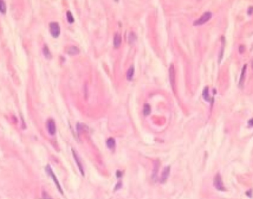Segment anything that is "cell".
Masks as SVG:
<instances>
[{"instance_id": "obj_24", "label": "cell", "mask_w": 253, "mask_h": 199, "mask_svg": "<svg viewBox=\"0 0 253 199\" xmlns=\"http://www.w3.org/2000/svg\"><path fill=\"white\" fill-rule=\"evenodd\" d=\"M249 15H252V13H253V7H249L248 9V11H247Z\"/></svg>"}, {"instance_id": "obj_2", "label": "cell", "mask_w": 253, "mask_h": 199, "mask_svg": "<svg viewBox=\"0 0 253 199\" xmlns=\"http://www.w3.org/2000/svg\"><path fill=\"white\" fill-rule=\"evenodd\" d=\"M50 31L51 34L53 38H58L60 35V26L59 23L56 22H52L50 23Z\"/></svg>"}, {"instance_id": "obj_18", "label": "cell", "mask_w": 253, "mask_h": 199, "mask_svg": "<svg viewBox=\"0 0 253 199\" xmlns=\"http://www.w3.org/2000/svg\"><path fill=\"white\" fill-rule=\"evenodd\" d=\"M66 16H67V19L68 23H73V22H74V18H73V15H72V13L70 11H68L67 12Z\"/></svg>"}, {"instance_id": "obj_26", "label": "cell", "mask_w": 253, "mask_h": 199, "mask_svg": "<svg viewBox=\"0 0 253 199\" xmlns=\"http://www.w3.org/2000/svg\"><path fill=\"white\" fill-rule=\"evenodd\" d=\"M246 194H247V195L248 196V197L252 198V190H249V191H247Z\"/></svg>"}, {"instance_id": "obj_6", "label": "cell", "mask_w": 253, "mask_h": 199, "mask_svg": "<svg viewBox=\"0 0 253 199\" xmlns=\"http://www.w3.org/2000/svg\"><path fill=\"white\" fill-rule=\"evenodd\" d=\"M72 153H73V158H74L75 161H76V164H77V166H78V167H79V171H80L81 174H82V176H84V168H83L82 164L81 161H80V159H79V156H78L77 153L76 152V151H75L74 149H72Z\"/></svg>"}, {"instance_id": "obj_9", "label": "cell", "mask_w": 253, "mask_h": 199, "mask_svg": "<svg viewBox=\"0 0 253 199\" xmlns=\"http://www.w3.org/2000/svg\"><path fill=\"white\" fill-rule=\"evenodd\" d=\"M66 52L67 53V54H69V55H71V56H74V55H76V54H79L80 51H79V49L77 48V47H76V46H70V47H68V48H67Z\"/></svg>"}, {"instance_id": "obj_22", "label": "cell", "mask_w": 253, "mask_h": 199, "mask_svg": "<svg viewBox=\"0 0 253 199\" xmlns=\"http://www.w3.org/2000/svg\"><path fill=\"white\" fill-rule=\"evenodd\" d=\"M42 198L43 199H53L52 198H51V196H50L48 194V193L44 191V190H43L42 191Z\"/></svg>"}, {"instance_id": "obj_27", "label": "cell", "mask_w": 253, "mask_h": 199, "mask_svg": "<svg viewBox=\"0 0 253 199\" xmlns=\"http://www.w3.org/2000/svg\"><path fill=\"white\" fill-rule=\"evenodd\" d=\"M122 172L121 171H117L116 172V175H117V178H121L122 176Z\"/></svg>"}, {"instance_id": "obj_15", "label": "cell", "mask_w": 253, "mask_h": 199, "mask_svg": "<svg viewBox=\"0 0 253 199\" xmlns=\"http://www.w3.org/2000/svg\"><path fill=\"white\" fill-rule=\"evenodd\" d=\"M43 54H44V57H45L46 58H48V59H51V51H50L49 48H48V45H44V47H43Z\"/></svg>"}, {"instance_id": "obj_28", "label": "cell", "mask_w": 253, "mask_h": 199, "mask_svg": "<svg viewBox=\"0 0 253 199\" xmlns=\"http://www.w3.org/2000/svg\"><path fill=\"white\" fill-rule=\"evenodd\" d=\"M252 69H253V61H252Z\"/></svg>"}, {"instance_id": "obj_7", "label": "cell", "mask_w": 253, "mask_h": 199, "mask_svg": "<svg viewBox=\"0 0 253 199\" xmlns=\"http://www.w3.org/2000/svg\"><path fill=\"white\" fill-rule=\"evenodd\" d=\"M169 173H170V166H166V167L164 169L163 172H162L161 179H160L161 183H165V182L167 181L168 177H169Z\"/></svg>"}, {"instance_id": "obj_4", "label": "cell", "mask_w": 253, "mask_h": 199, "mask_svg": "<svg viewBox=\"0 0 253 199\" xmlns=\"http://www.w3.org/2000/svg\"><path fill=\"white\" fill-rule=\"evenodd\" d=\"M46 172H48V175H49L50 176H51V178H52V179H53V180L54 183H55L56 186H57V189L59 190V191L60 192L61 194L63 195V190H62V187H61L60 183H59V181H58L57 178H56V175H55V174H54V172H53L52 169H51V166H50V165H48V166H46Z\"/></svg>"}, {"instance_id": "obj_8", "label": "cell", "mask_w": 253, "mask_h": 199, "mask_svg": "<svg viewBox=\"0 0 253 199\" xmlns=\"http://www.w3.org/2000/svg\"><path fill=\"white\" fill-rule=\"evenodd\" d=\"M169 80H170V83L172 85V87H174L175 86V79H176V72H175V68L173 65H171L169 66Z\"/></svg>"}, {"instance_id": "obj_25", "label": "cell", "mask_w": 253, "mask_h": 199, "mask_svg": "<svg viewBox=\"0 0 253 199\" xmlns=\"http://www.w3.org/2000/svg\"><path fill=\"white\" fill-rule=\"evenodd\" d=\"M248 125L249 127H253V118H252L248 121Z\"/></svg>"}, {"instance_id": "obj_19", "label": "cell", "mask_w": 253, "mask_h": 199, "mask_svg": "<svg viewBox=\"0 0 253 199\" xmlns=\"http://www.w3.org/2000/svg\"><path fill=\"white\" fill-rule=\"evenodd\" d=\"M128 38H129V42H130V44H133L135 40H136V34H135L133 32H131L130 35H129Z\"/></svg>"}, {"instance_id": "obj_1", "label": "cell", "mask_w": 253, "mask_h": 199, "mask_svg": "<svg viewBox=\"0 0 253 199\" xmlns=\"http://www.w3.org/2000/svg\"><path fill=\"white\" fill-rule=\"evenodd\" d=\"M213 185L215 189L218 190V191L224 192L226 190L224 185L223 183V181H222L221 175L220 173H217L215 178H214Z\"/></svg>"}, {"instance_id": "obj_16", "label": "cell", "mask_w": 253, "mask_h": 199, "mask_svg": "<svg viewBox=\"0 0 253 199\" xmlns=\"http://www.w3.org/2000/svg\"><path fill=\"white\" fill-rule=\"evenodd\" d=\"M151 112V108L150 106L148 103H145L144 105V108H143V114L144 116H148Z\"/></svg>"}, {"instance_id": "obj_11", "label": "cell", "mask_w": 253, "mask_h": 199, "mask_svg": "<svg viewBox=\"0 0 253 199\" xmlns=\"http://www.w3.org/2000/svg\"><path fill=\"white\" fill-rule=\"evenodd\" d=\"M106 144L110 149H114L115 147H116V140H115L114 138H112V137H110V138H108V140H107Z\"/></svg>"}, {"instance_id": "obj_20", "label": "cell", "mask_w": 253, "mask_h": 199, "mask_svg": "<svg viewBox=\"0 0 253 199\" xmlns=\"http://www.w3.org/2000/svg\"><path fill=\"white\" fill-rule=\"evenodd\" d=\"M76 127H77L78 132H81L82 131L85 130L84 127H86V126H84V125L82 124V123H77V125H76Z\"/></svg>"}, {"instance_id": "obj_5", "label": "cell", "mask_w": 253, "mask_h": 199, "mask_svg": "<svg viewBox=\"0 0 253 199\" xmlns=\"http://www.w3.org/2000/svg\"><path fill=\"white\" fill-rule=\"evenodd\" d=\"M47 129H48V132H49V134L51 135H54L56 132V123L53 119H49L47 122Z\"/></svg>"}, {"instance_id": "obj_17", "label": "cell", "mask_w": 253, "mask_h": 199, "mask_svg": "<svg viewBox=\"0 0 253 199\" xmlns=\"http://www.w3.org/2000/svg\"><path fill=\"white\" fill-rule=\"evenodd\" d=\"M0 13L2 14L6 13V4L2 0H0Z\"/></svg>"}, {"instance_id": "obj_3", "label": "cell", "mask_w": 253, "mask_h": 199, "mask_svg": "<svg viewBox=\"0 0 253 199\" xmlns=\"http://www.w3.org/2000/svg\"><path fill=\"white\" fill-rule=\"evenodd\" d=\"M212 14L211 12H209V11L205 12V13H204V14L199 18V19L195 21L193 25H194L195 26L201 25L204 24V23H206L207 22H208V21L212 18Z\"/></svg>"}, {"instance_id": "obj_10", "label": "cell", "mask_w": 253, "mask_h": 199, "mask_svg": "<svg viewBox=\"0 0 253 199\" xmlns=\"http://www.w3.org/2000/svg\"><path fill=\"white\" fill-rule=\"evenodd\" d=\"M121 43H122V37L119 34L116 33L114 36L113 39V45L115 48H119L121 45Z\"/></svg>"}, {"instance_id": "obj_21", "label": "cell", "mask_w": 253, "mask_h": 199, "mask_svg": "<svg viewBox=\"0 0 253 199\" xmlns=\"http://www.w3.org/2000/svg\"><path fill=\"white\" fill-rule=\"evenodd\" d=\"M158 166H159V164H158V163H155V164H154L153 173V178L157 175V173H158Z\"/></svg>"}, {"instance_id": "obj_23", "label": "cell", "mask_w": 253, "mask_h": 199, "mask_svg": "<svg viewBox=\"0 0 253 199\" xmlns=\"http://www.w3.org/2000/svg\"><path fill=\"white\" fill-rule=\"evenodd\" d=\"M122 183L121 181H119L117 183V184L116 185V186H115V189H114V190H115V191H116V190H119L120 188H122Z\"/></svg>"}, {"instance_id": "obj_12", "label": "cell", "mask_w": 253, "mask_h": 199, "mask_svg": "<svg viewBox=\"0 0 253 199\" xmlns=\"http://www.w3.org/2000/svg\"><path fill=\"white\" fill-rule=\"evenodd\" d=\"M246 70H247V65H244V67H243V69H242V72H241V75H240V83H239V85H240V86H242L243 85H244V80H245Z\"/></svg>"}, {"instance_id": "obj_13", "label": "cell", "mask_w": 253, "mask_h": 199, "mask_svg": "<svg viewBox=\"0 0 253 199\" xmlns=\"http://www.w3.org/2000/svg\"><path fill=\"white\" fill-rule=\"evenodd\" d=\"M202 95L206 101H207V102H209V101H210V97H209V88L208 87L204 88V89L203 90Z\"/></svg>"}, {"instance_id": "obj_14", "label": "cell", "mask_w": 253, "mask_h": 199, "mask_svg": "<svg viewBox=\"0 0 253 199\" xmlns=\"http://www.w3.org/2000/svg\"><path fill=\"white\" fill-rule=\"evenodd\" d=\"M135 72V69L133 66H130V69H128L127 72H126V78L128 80H131L133 77V75H134Z\"/></svg>"}]
</instances>
